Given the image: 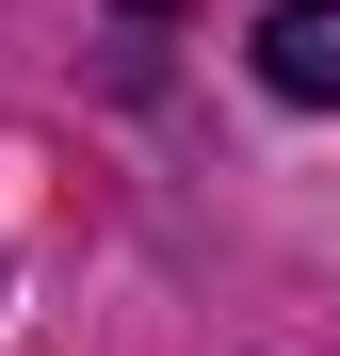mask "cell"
Segmentation results:
<instances>
[{"label": "cell", "instance_id": "6da1fadb", "mask_svg": "<svg viewBox=\"0 0 340 356\" xmlns=\"http://www.w3.org/2000/svg\"><path fill=\"white\" fill-rule=\"evenodd\" d=\"M259 81L292 113H340V0H275L259 17Z\"/></svg>", "mask_w": 340, "mask_h": 356}]
</instances>
